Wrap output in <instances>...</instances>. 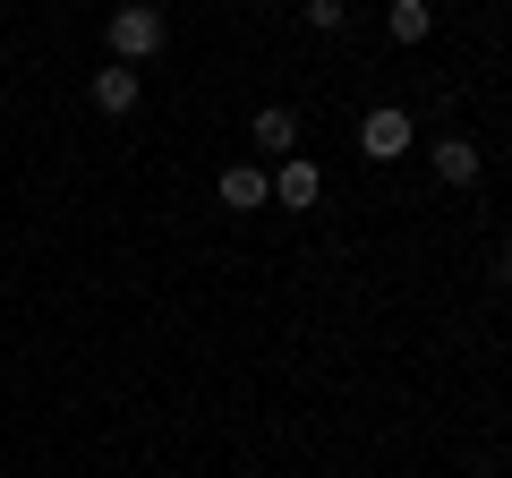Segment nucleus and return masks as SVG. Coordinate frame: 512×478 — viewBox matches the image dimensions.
<instances>
[{
  "label": "nucleus",
  "instance_id": "nucleus-9",
  "mask_svg": "<svg viewBox=\"0 0 512 478\" xmlns=\"http://www.w3.org/2000/svg\"><path fill=\"white\" fill-rule=\"evenodd\" d=\"M342 18H350V0H308V26H325V35H333Z\"/></svg>",
  "mask_w": 512,
  "mask_h": 478
},
{
  "label": "nucleus",
  "instance_id": "nucleus-1",
  "mask_svg": "<svg viewBox=\"0 0 512 478\" xmlns=\"http://www.w3.org/2000/svg\"><path fill=\"white\" fill-rule=\"evenodd\" d=\"M163 9H154V0H120V9H111V52L128 60V69H137V60H154L163 52Z\"/></svg>",
  "mask_w": 512,
  "mask_h": 478
},
{
  "label": "nucleus",
  "instance_id": "nucleus-5",
  "mask_svg": "<svg viewBox=\"0 0 512 478\" xmlns=\"http://www.w3.org/2000/svg\"><path fill=\"white\" fill-rule=\"evenodd\" d=\"M94 111H111V120H120V111H137V69H94Z\"/></svg>",
  "mask_w": 512,
  "mask_h": 478
},
{
  "label": "nucleus",
  "instance_id": "nucleus-7",
  "mask_svg": "<svg viewBox=\"0 0 512 478\" xmlns=\"http://www.w3.org/2000/svg\"><path fill=\"white\" fill-rule=\"evenodd\" d=\"M427 26H436L427 0H393V9H384V35H393V43H427Z\"/></svg>",
  "mask_w": 512,
  "mask_h": 478
},
{
  "label": "nucleus",
  "instance_id": "nucleus-8",
  "mask_svg": "<svg viewBox=\"0 0 512 478\" xmlns=\"http://www.w3.org/2000/svg\"><path fill=\"white\" fill-rule=\"evenodd\" d=\"M248 137H256V146H265V154H291L299 120H291V111H282V103H265V111H256V120H248Z\"/></svg>",
  "mask_w": 512,
  "mask_h": 478
},
{
  "label": "nucleus",
  "instance_id": "nucleus-2",
  "mask_svg": "<svg viewBox=\"0 0 512 478\" xmlns=\"http://www.w3.org/2000/svg\"><path fill=\"white\" fill-rule=\"evenodd\" d=\"M410 137H419V129H410V111H393V103H376L359 120V154H367V163H402Z\"/></svg>",
  "mask_w": 512,
  "mask_h": 478
},
{
  "label": "nucleus",
  "instance_id": "nucleus-4",
  "mask_svg": "<svg viewBox=\"0 0 512 478\" xmlns=\"http://www.w3.org/2000/svg\"><path fill=\"white\" fill-rule=\"evenodd\" d=\"M265 197H274V180H265L256 163H231V171H222V205H231V214H256Z\"/></svg>",
  "mask_w": 512,
  "mask_h": 478
},
{
  "label": "nucleus",
  "instance_id": "nucleus-3",
  "mask_svg": "<svg viewBox=\"0 0 512 478\" xmlns=\"http://www.w3.org/2000/svg\"><path fill=\"white\" fill-rule=\"evenodd\" d=\"M316 197H325V171H316L308 154H282V171H274V205H291V214H299V205H316Z\"/></svg>",
  "mask_w": 512,
  "mask_h": 478
},
{
  "label": "nucleus",
  "instance_id": "nucleus-6",
  "mask_svg": "<svg viewBox=\"0 0 512 478\" xmlns=\"http://www.w3.org/2000/svg\"><path fill=\"white\" fill-rule=\"evenodd\" d=\"M436 180L444 188H470L478 180V146H470V137H436Z\"/></svg>",
  "mask_w": 512,
  "mask_h": 478
},
{
  "label": "nucleus",
  "instance_id": "nucleus-10",
  "mask_svg": "<svg viewBox=\"0 0 512 478\" xmlns=\"http://www.w3.org/2000/svg\"><path fill=\"white\" fill-rule=\"evenodd\" d=\"M504 282H512V248H504Z\"/></svg>",
  "mask_w": 512,
  "mask_h": 478
}]
</instances>
